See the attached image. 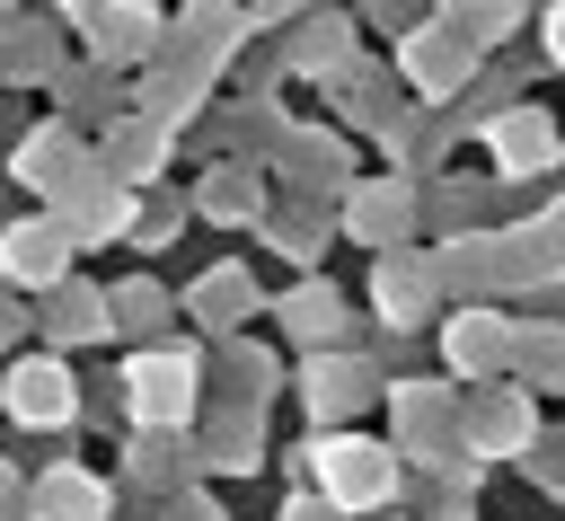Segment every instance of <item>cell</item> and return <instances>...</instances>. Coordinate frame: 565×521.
Segmentation results:
<instances>
[{"label":"cell","instance_id":"cell-1","mask_svg":"<svg viewBox=\"0 0 565 521\" xmlns=\"http://www.w3.org/2000/svg\"><path fill=\"white\" fill-rule=\"evenodd\" d=\"M318 477H327V495H335L344 512H371V503H388V486H397L388 450H380V442H362V433L318 442Z\"/></svg>","mask_w":565,"mask_h":521},{"label":"cell","instance_id":"cell-2","mask_svg":"<svg viewBox=\"0 0 565 521\" xmlns=\"http://www.w3.org/2000/svg\"><path fill=\"white\" fill-rule=\"evenodd\" d=\"M71 247H79L71 221H18V230H0V274L9 283H62Z\"/></svg>","mask_w":565,"mask_h":521},{"label":"cell","instance_id":"cell-3","mask_svg":"<svg viewBox=\"0 0 565 521\" xmlns=\"http://www.w3.org/2000/svg\"><path fill=\"white\" fill-rule=\"evenodd\" d=\"M0 406H9L18 424H71V415H79V380H71L62 362H18V371L0 380Z\"/></svg>","mask_w":565,"mask_h":521},{"label":"cell","instance_id":"cell-4","mask_svg":"<svg viewBox=\"0 0 565 521\" xmlns=\"http://www.w3.org/2000/svg\"><path fill=\"white\" fill-rule=\"evenodd\" d=\"M124 397H132L141 424H185V415H194V371H185L177 353H141V362L124 371Z\"/></svg>","mask_w":565,"mask_h":521},{"label":"cell","instance_id":"cell-5","mask_svg":"<svg viewBox=\"0 0 565 521\" xmlns=\"http://www.w3.org/2000/svg\"><path fill=\"white\" fill-rule=\"evenodd\" d=\"M547 159H556V132H547V115L512 106V115L494 124V168H503V177H539Z\"/></svg>","mask_w":565,"mask_h":521},{"label":"cell","instance_id":"cell-6","mask_svg":"<svg viewBox=\"0 0 565 521\" xmlns=\"http://www.w3.org/2000/svg\"><path fill=\"white\" fill-rule=\"evenodd\" d=\"M503 353H512V336H503V318H494V309H468V318H450V362H459L468 380H486Z\"/></svg>","mask_w":565,"mask_h":521},{"label":"cell","instance_id":"cell-7","mask_svg":"<svg viewBox=\"0 0 565 521\" xmlns=\"http://www.w3.org/2000/svg\"><path fill=\"white\" fill-rule=\"evenodd\" d=\"M35 521H106V486L79 477V468H53L35 486Z\"/></svg>","mask_w":565,"mask_h":521},{"label":"cell","instance_id":"cell-8","mask_svg":"<svg viewBox=\"0 0 565 521\" xmlns=\"http://www.w3.org/2000/svg\"><path fill=\"white\" fill-rule=\"evenodd\" d=\"M371 397V362H344V353H318L309 362V406L318 415H344V406H362Z\"/></svg>","mask_w":565,"mask_h":521},{"label":"cell","instance_id":"cell-9","mask_svg":"<svg viewBox=\"0 0 565 521\" xmlns=\"http://www.w3.org/2000/svg\"><path fill=\"white\" fill-rule=\"evenodd\" d=\"M18 177H26V185H44V194H71V185H79V141L35 132V141L18 150Z\"/></svg>","mask_w":565,"mask_h":521},{"label":"cell","instance_id":"cell-10","mask_svg":"<svg viewBox=\"0 0 565 521\" xmlns=\"http://www.w3.org/2000/svg\"><path fill=\"white\" fill-rule=\"evenodd\" d=\"M424 300H433V274H415V265H388L380 274V318H424Z\"/></svg>","mask_w":565,"mask_h":521},{"label":"cell","instance_id":"cell-11","mask_svg":"<svg viewBox=\"0 0 565 521\" xmlns=\"http://www.w3.org/2000/svg\"><path fill=\"white\" fill-rule=\"evenodd\" d=\"M150 26H159L150 9H106V18H97V53H106V62H124L132 44L150 53Z\"/></svg>","mask_w":565,"mask_h":521},{"label":"cell","instance_id":"cell-12","mask_svg":"<svg viewBox=\"0 0 565 521\" xmlns=\"http://www.w3.org/2000/svg\"><path fill=\"white\" fill-rule=\"evenodd\" d=\"M406 71H415L424 88H450L468 62H459V44H441V35H415V44H406Z\"/></svg>","mask_w":565,"mask_h":521},{"label":"cell","instance_id":"cell-13","mask_svg":"<svg viewBox=\"0 0 565 521\" xmlns=\"http://www.w3.org/2000/svg\"><path fill=\"white\" fill-rule=\"evenodd\" d=\"M530 433V415H521V397H486L477 415H468V442H521Z\"/></svg>","mask_w":565,"mask_h":521},{"label":"cell","instance_id":"cell-14","mask_svg":"<svg viewBox=\"0 0 565 521\" xmlns=\"http://www.w3.org/2000/svg\"><path fill=\"white\" fill-rule=\"evenodd\" d=\"M97 327H106V300L97 291H62L53 300V336H97Z\"/></svg>","mask_w":565,"mask_h":521},{"label":"cell","instance_id":"cell-15","mask_svg":"<svg viewBox=\"0 0 565 521\" xmlns=\"http://www.w3.org/2000/svg\"><path fill=\"white\" fill-rule=\"evenodd\" d=\"M159 309H168V300H159L150 283H132V291H115V309H106V318H124V327H159Z\"/></svg>","mask_w":565,"mask_h":521},{"label":"cell","instance_id":"cell-16","mask_svg":"<svg viewBox=\"0 0 565 521\" xmlns=\"http://www.w3.org/2000/svg\"><path fill=\"white\" fill-rule=\"evenodd\" d=\"M291 327H300V336H327V327H335V300H327V291H300V300H291Z\"/></svg>","mask_w":565,"mask_h":521},{"label":"cell","instance_id":"cell-17","mask_svg":"<svg viewBox=\"0 0 565 521\" xmlns=\"http://www.w3.org/2000/svg\"><path fill=\"white\" fill-rule=\"evenodd\" d=\"M459 18H468V35H503L512 0H459Z\"/></svg>","mask_w":565,"mask_h":521},{"label":"cell","instance_id":"cell-18","mask_svg":"<svg viewBox=\"0 0 565 521\" xmlns=\"http://www.w3.org/2000/svg\"><path fill=\"white\" fill-rule=\"evenodd\" d=\"M282 521H344V503H335V495H300Z\"/></svg>","mask_w":565,"mask_h":521},{"label":"cell","instance_id":"cell-19","mask_svg":"<svg viewBox=\"0 0 565 521\" xmlns=\"http://www.w3.org/2000/svg\"><path fill=\"white\" fill-rule=\"evenodd\" d=\"M547 53H556V62H565V0H556V9H547Z\"/></svg>","mask_w":565,"mask_h":521},{"label":"cell","instance_id":"cell-20","mask_svg":"<svg viewBox=\"0 0 565 521\" xmlns=\"http://www.w3.org/2000/svg\"><path fill=\"white\" fill-rule=\"evenodd\" d=\"M0 521H18V486L9 477H0Z\"/></svg>","mask_w":565,"mask_h":521},{"label":"cell","instance_id":"cell-21","mask_svg":"<svg viewBox=\"0 0 565 521\" xmlns=\"http://www.w3.org/2000/svg\"><path fill=\"white\" fill-rule=\"evenodd\" d=\"M9 327H18V309H9V300H0V336H9Z\"/></svg>","mask_w":565,"mask_h":521},{"label":"cell","instance_id":"cell-22","mask_svg":"<svg viewBox=\"0 0 565 521\" xmlns=\"http://www.w3.org/2000/svg\"><path fill=\"white\" fill-rule=\"evenodd\" d=\"M556 230H565V212H556Z\"/></svg>","mask_w":565,"mask_h":521}]
</instances>
